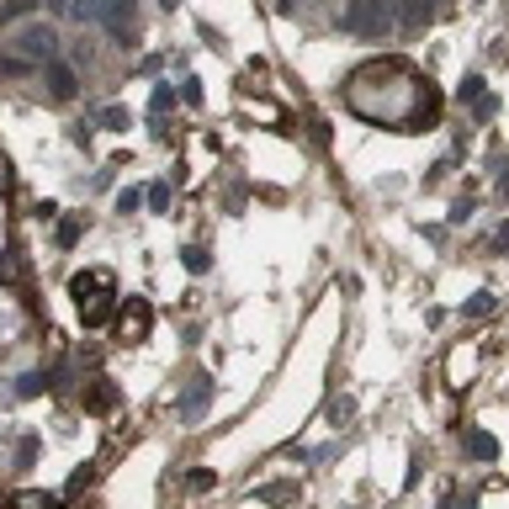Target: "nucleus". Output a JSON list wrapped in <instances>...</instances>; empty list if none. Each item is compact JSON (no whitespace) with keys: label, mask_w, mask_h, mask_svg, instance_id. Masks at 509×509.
<instances>
[{"label":"nucleus","mask_w":509,"mask_h":509,"mask_svg":"<svg viewBox=\"0 0 509 509\" xmlns=\"http://www.w3.org/2000/svg\"><path fill=\"white\" fill-rule=\"evenodd\" d=\"M339 27H345V32H355V38L382 43V38L393 32V0H350V5H345V16H339Z\"/></svg>","instance_id":"1"},{"label":"nucleus","mask_w":509,"mask_h":509,"mask_svg":"<svg viewBox=\"0 0 509 509\" xmlns=\"http://www.w3.org/2000/svg\"><path fill=\"white\" fill-rule=\"evenodd\" d=\"M11 48L22 54V64H48V58H58L54 22H27V27H16V32H11Z\"/></svg>","instance_id":"2"},{"label":"nucleus","mask_w":509,"mask_h":509,"mask_svg":"<svg viewBox=\"0 0 509 509\" xmlns=\"http://www.w3.org/2000/svg\"><path fill=\"white\" fill-rule=\"evenodd\" d=\"M112 276L107 271H91V276H75V297H80V313H85V324H107V313H112Z\"/></svg>","instance_id":"3"},{"label":"nucleus","mask_w":509,"mask_h":509,"mask_svg":"<svg viewBox=\"0 0 509 509\" xmlns=\"http://www.w3.org/2000/svg\"><path fill=\"white\" fill-rule=\"evenodd\" d=\"M43 85H48V96H54V101H69V96L80 91V75H75V64L48 58V64H43Z\"/></svg>","instance_id":"4"},{"label":"nucleus","mask_w":509,"mask_h":509,"mask_svg":"<svg viewBox=\"0 0 509 509\" xmlns=\"http://www.w3.org/2000/svg\"><path fill=\"white\" fill-rule=\"evenodd\" d=\"M149 324H154V313H149V303L144 297H127V308H122V339H149Z\"/></svg>","instance_id":"5"},{"label":"nucleus","mask_w":509,"mask_h":509,"mask_svg":"<svg viewBox=\"0 0 509 509\" xmlns=\"http://www.w3.org/2000/svg\"><path fill=\"white\" fill-rule=\"evenodd\" d=\"M64 16L69 22H107V0H64Z\"/></svg>","instance_id":"6"},{"label":"nucleus","mask_w":509,"mask_h":509,"mask_svg":"<svg viewBox=\"0 0 509 509\" xmlns=\"http://www.w3.org/2000/svg\"><path fill=\"white\" fill-rule=\"evenodd\" d=\"M107 27H112V38L133 32V0H107Z\"/></svg>","instance_id":"7"},{"label":"nucleus","mask_w":509,"mask_h":509,"mask_svg":"<svg viewBox=\"0 0 509 509\" xmlns=\"http://www.w3.org/2000/svg\"><path fill=\"white\" fill-rule=\"evenodd\" d=\"M393 22H403V27H425L430 22V0H403L393 11Z\"/></svg>","instance_id":"8"},{"label":"nucleus","mask_w":509,"mask_h":509,"mask_svg":"<svg viewBox=\"0 0 509 509\" xmlns=\"http://www.w3.org/2000/svg\"><path fill=\"white\" fill-rule=\"evenodd\" d=\"M467 446H472V456H478V461H494V456H499V441H494V435H472Z\"/></svg>","instance_id":"9"},{"label":"nucleus","mask_w":509,"mask_h":509,"mask_svg":"<svg viewBox=\"0 0 509 509\" xmlns=\"http://www.w3.org/2000/svg\"><path fill=\"white\" fill-rule=\"evenodd\" d=\"M456 101H461V107H478V101H483V80H478V75H472V80H461Z\"/></svg>","instance_id":"10"},{"label":"nucleus","mask_w":509,"mask_h":509,"mask_svg":"<svg viewBox=\"0 0 509 509\" xmlns=\"http://www.w3.org/2000/svg\"><path fill=\"white\" fill-rule=\"evenodd\" d=\"M16 509H58V494H22Z\"/></svg>","instance_id":"11"},{"label":"nucleus","mask_w":509,"mask_h":509,"mask_svg":"<svg viewBox=\"0 0 509 509\" xmlns=\"http://www.w3.org/2000/svg\"><path fill=\"white\" fill-rule=\"evenodd\" d=\"M202 393H207V377H197V388L186 393V403H180V408H186V414H197V408H202Z\"/></svg>","instance_id":"12"},{"label":"nucleus","mask_w":509,"mask_h":509,"mask_svg":"<svg viewBox=\"0 0 509 509\" xmlns=\"http://www.w3.org/2000/svg\"><path fill=\"white\" fill-rule=\"evenodd\" d=\"M467 313H494V292H478V297H467Z\"/></svg>","instance_id":"13"},{"label":"nucleus","mask_w":509,"mask_h":509,"mask_svg":"<svg viewBox=\"0 0 509 509\" xmlns=\"http://www.w3.org/2000/svg\"><path fill=\"white\" fill-rule=\"evenodd\" d=\"M170 101H175V91H170V85H160V91H154V101H149V112L160 117V112L170 107Z\"/></svg>","instance_id":"14"},{"label":"nucleus","mask_w":509,"mask_h":509,"mask_svg":"<svg viewBox=\"0 0 509 509\" xmlns=\"http://www.w3.org/2000/svg\"><path fill=\"white\" fill-rule=\"evenodd\" d=\"M186 271L202 276V271H207V255H202V250H186Z\"/></svg>","instance_id":"15"},{"label":"nucleus","mask_w":509,"mask_h":509,"mask_svg":"<svg viewBox=\"0 0 509 509\" xmlns=\"http://www.w3.org/2000/svg\"><path fill=\"white\" fill-rule=\"evenodd\" d=\"M75 239H80V224H75V218H64V224H58V244H75Z\"/></svg>","instance_id":"16"},{"label":"nucleus","mask_w":509,"mask_h":509,"mask_svg":"<svg viewBox=\"0 0 509 509\" xmlns=\"http://www.w3.org/2000/svg\"><path fill=\"white\" fill-rule=\"evenodd\" d=\"M138 202H144L138 191H122V197H117V213H138Z\"/></svg>","instance_id":"17"},{"label":"nucleus","mask_w":509,"mask_h":509,"mask_svg":"<svg viewBox=\"0 0 509 509\" xmlns=\"http://www.w3.org/2000/svg\"><path fill=\"white\" fill-rule=\"evenodd\" d=\"M260 499L266 505H282V499H292V488H260Z\"/></svg>","instance_id":"18"},{"label":"nucleus","mask_w":509,"mask_h":509,"mask_svg":"<svg viewBox=\"0 0 509 509\" xmlns=\"http://www.w3.org/2000/svg\"><path fill=\"white\" fill-rule=\"evenodd\" d=\"M101 122H107V127H122V122H127V112H122V107H107V112H101Z\"/></svg>","instance_id":"19"},{"label":"nucleus","mask_w":509,"mask_h":509,"mask_svg":"<svg viewBox=\"0 0 509 509\" xmlns=\"http://www.w3.org/2000/svg\"><path fill=\"white\" fill-rule=\"evenodd\" d=\"M149 202H154V207H170V186H149Z\"/></svg>","instance_id":"20"},{"label":"nucleus","mask_w":509,"mask_h":509,"mask_svg":"<svg viewBox=\"0 0 509 509\" xmlns=\"http://www.w3.org/2000/svg\"><path fill=\"white\" fill-rule=\"evenodd\" d=\"M276 11H282V16H292V11H297V0H276Z\"/></svg>","instance_id":"21"},{"label":"nucleus","mask_w":509,"mask_h":509,"mask_svg":"<svg viewBox=\"0 0 509 509\" xmlns=\"http://www.w3.org/2000/svg\"><path fill=\"white\" fill-rule=\"evenodd\" d=\"M499 244H505V250H509V224H505V228H499Z\"/></svg>","instance_id":"22"},{"label":"nucleus","mask_w":509,"mask_h":509,"mask_svg":"<svg viewBox=\"0 0 509 509\" xmlns=\"http://www.w3.org/2000/svg\"><path fill=\"white\" fill-rule=\"evenodd\" d=\"M160 5H165V11H175V5H180V0H160Z\"/></svg>","instance_id":"23"}]
</instances>
